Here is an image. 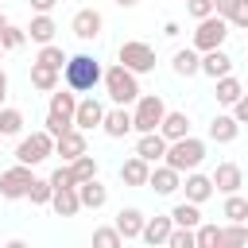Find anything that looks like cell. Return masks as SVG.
Listing matches in <instances>:
<instances>
[{"label": "cell", "instance_id": "cell-1", "mask_svg": "<svg viewBox=\"0 0 248 248\" xmlns=\"http://www.w3.org/2000/svg\"><path fill=\"white\" fill-rule=\"evenodd\" d=\"M62 81L74 89V93H93L101 81H105V70L93 54H70L66 66H62Z\"/></svg>", "mask_w": 248, "mask_h": 248}, {"label": "cell", "instance_id": "cell-2", "mask_svg": "<svg viewBox=\"0 0 248 248\" xmlns=\"http://www.w3.org/2000/svg\"><path fill=\"white\" fill-rule=\"evenodd\" d=\"M101 85H105V93H108L112 105H136L140 93H143V89H140V74H132V70L120 66V62L105 70V81H101Z\"/></svg>", "mask_w": 248, "mask_h": 248}, {"label": "cell", "instance_id": "cell-3", "mask_svg": "<svg viewBox=\"0 0 248 248\" xmlns=\"http://www.w3.org/2000/svg\"><path fill=\"white\" fill-rule=\"evenodd\" d=\"M74 112H78V93L66 85V89H54L50 101H46V132L50 136H62L66 128H74Z\"/></svg>", "mask_w": 248, "mask_h": 248}, {"label": "cell", "instance_id": "cell-4", "mask_svg": "<svg viewBox=\"0 0 248 248\" xmlns=\"http://www.w3.org/2000/svg\"><path fill=\"white\" fill-rule=\"evenodd\" d=\"M205 140H198V136H182V140H170L167 143V155H163V163H170L174 170H198L202 167V159H205Z\"/></svg>", "mask_w": 248, "mask_h": 248}, {"label": "cell", "instance_id": "cell-5", "mask_svg": "<svg viewBox=\"0 0 248 248\" xmlns=\"http://www.w3.org/2000/svg\"><path fill=\"white\" fill-rule=\"evenodd\" d=\"M50 155H54V136H50L46 128H39V132H31V136H19V143H16V163L39 167V163H46Z\"/></svg>", "mask_w": 248, "mask_h": 248}, {"label": "cell", "instance_id": "cell-6", "mask_svg": "<svg viewBox=\"0 0 248 248\" xmlns=\"http://www.w3.org/2000/svg\"><path fill=\"white\" fill-rule=\"evenodd\" d=\"M116 62L128 66L132 74H151L155 70V46L143 43V39H124L116 46Z\"/></svg>", "mask_w": 248, "mask_h": 248}, {"label": "cell", "instance_id": "cell-7", "mask_svg": "<svg viewBox=\"0 0 248 248\" xmlns=\"http://www.w3.org/2000/svg\"><path fill=\"white\" fill-rule=\"evenodd\" d=\"M229 27H232V23H229L225 16H217V12L205 16V19H198V27H194V43H190V46H198L202 54H205V50H217V46H225Z\"/></svg>", "mask_w": 248, "mask_h": 248}, {"label": "cell", "instance_id": "cell-8", "mask_svg": "<svg viewBox=\"0 0 248 248\" xmlns=\"http://www.w3.org/2000/svg\"><path fill=\"white\" fill-rule=\"evenodd\" d=\"M163 116H167V105H163L159 93H140V101L132 105V124H136V132H159Z\"/></svg>", "mask_w": 248, "mask_h": 248}, {"label": "cell", "instance_id": "cell-9", "mask_svg": "<svg viewBox=\"0 0 248 248\" xmlns=\"http://www.w3.org/2000/svg\"><path fill=\"white\" fill-rule=\"evenodd\" d=\"M31 182H35L31 167H27V163H16V167L0 170V198H4V202H19V198H27Z\"/></svg>", "mask_w": 248, "mask_h": 248}, {"label": "cell", "instance_id": "cell-10", "mask_svg": "<svg viewBox=\"0 0 248 248\" xmlns=\"http://www.w3.org/2000/svg\"><path fill=\"white\" fill-rule=\"evenodd\" d=\"M70 31H74L81 43H93V39L105 31V16H101L97 8H78L74 19H70Z\"/></svg>", "mask_w": 248, "mask_h": 248}, {"label": "cell", "instance_id": "cell-11", "mask_svg": "<svg viewBox=\"0 0 248 248\" xmlns=\"http://www.w3.org/2000/svg\"><path fill=\"white\" fill-rule=\"evenodd\" d=\"M147 190H155L159 198H170L182 190V170H174L170 163H155L151 167V178H147Z\"/></svg>", "mask_w": 248, "mask_h": 248}, {"label": "cell", "instance_id": "cell-12", "mask_svg": "<svg viewBox=\"0 0 248 248\" xmlns=\"http://www.w3.org/2000/svg\"><path fill=\"white\" fill-rule=\"evenodd\" d=\"M105 105L93 97V93H85V97H78V112H74V128H81V132H93V128H101V120H105Z\"/></svg>", "mask_w": 248, "mask_h": 248}, {"label": "cell", "instance_id": "cell-13", "mask_svg": "<svg viewBox=\"0 0 248 248\" xmlns=\"http://www.w3.org/2000/svg\"><path fill=\"white\" fill-rule=\"evenodd\" d=\"M101 132H105L108 140H124V136H132V132H136V124H132V108H128V105H112V108L105 112V120H101Z\"/></svg>", "mask_w": 248, "mask_h": 248}, {"label": "cell", "instance_id": "cell-14", "mask_svg": "<svg viewBox=\"0 0 248 248\" xmlns=\"http://www.w3.org/2000/svg\"><path fill=\"white\" fill-rule=\"evenodd\" d=\"M89 151V143H85V132L81 128H66L62 136H54V155L62 159V163H74L78 155H85Z\"/></svg>", "mask_w": 248, "mask_h": 248}, {"label": "cell", "instance_id": "cell-15", "mask_svg": "<svg viewBox=\"0 0 248 248\" xmlns=\"http://www.w3.org/2000/svg\"><path fill=\"white\" fill-rule=\"evenodd\" d=\"M182 194H186V202H209L213 194H217V186H213V174H202V170H186L182 174Z\"/></svg>", "mask_w": 248, "mask_h": 248}, {"label": "cell", "instance_id": "cell-16", "mask_svg": "<svg viewBox=\"0 0 248 248\" xmlns=\"http://www.w3.org/2000/svg\"><path fill=\"white\" fill-rule=\"evenodd\" d=\"M167 143H170V140H167L163 132H140V140H136V155H140V159H147V163L155 167V163H163Z\"/></svg>", "mask_w": 248, "mask_h": 248}, {"label": "cell", "instance_id": "cell-17", "mask_svg": "<svg viewBox=\"0 0 248 248\" xmlns=\"http://www.w3.org/2000/svg\"><path fill=\"white\" fill-rule=\"evenodd\" d=\"M170 70H174L178 78H198V74H202V50H198V46H178V50L170 54Z\"/></svg>", "mask_w": 248, "mask_h": 248}, {"label": "cell", "instance_id": "cell-18", "mask_svg": "<svg viewBox=\"0 0 248 248\" xmlns=\"http://www.w3.org/2000/svg\"><path fill=\"white\" fill-rule=\"evenodd\" d=\"M170 229H174V217H170V213H155V217H147L140 240L151 244V248H155V244H167V240H170Z\"/></svg>", "mask_w": 248, "mask_h": 248}, {"label": "cell", "instance_id": "cell-19", "mask_svg": "<svg viewBox=\"0 0 248 248\" xmlns=\"http://www.w3.org/2000/svg\"><path fill=\"white\" fill-rule=\"evenodd\" d=\"M213 97H217V105H221V108H232V105L244 97V81H240L236 74H225V78H217V81H213Z\"/></svg>", "mask_w": 248, "mask_h": 248}, {"label": "cell", "instance_id": "cell-20", "mask_svg": "<svg viewBox=\"0 0 248 248\" xmlns=\"http://www.w3.org/2000/svg\"><path fill=\"white\" fill-rule=\"evenodd\" d=\"M213 186H217V194H236V190L244 186V170H240V163H217V170H213Z\"/></svg>", "mask_w": 248, "mask_h": 248}, {"label": "cell", "instance_id": "cell-21", "mask_svg": "<svg viewBox=\"0 0 248 248\" xmlns=\"http://www.w3.org/2000/svg\"><path fill=\"white\" fill-rule=\"evenodd\" d=\"M54 35H58L54 16H50V12H35V16H31V23H27V39L43 46V43H54Z\"/></svg>", "mask_w": 248, "mask_h": 248}, {"label": "cell", "instance_id": "cell-22", "mask_svg": "<svg viewBox=\"0 0 248 248\" xmlns=\"http://www.w3.org/2000/svg\"><path fill=\"white\" fill-rule=\"evenodd\" d=\"M202 74H205L209 81H217V78L232 74V58H229V50H225V46H217V50H205V54H202Z\"/></svg>", "mask_w": 248, "mask_h": 248}, {"label": "cell", "instance_id": "cell-23", "mask_svg": "<svg viewBox=\"0 0 248 248\" xmlns=\"http://www.w3.org/2000/svg\"><path fill=\"white\" fill-rule=\"evenodd\" d=\"M27 78H31V89H39V93H54L58 81H62V70H54V66H46V62H31Z\"/></svg>", "mask_w": 248, "mask_h": 248}, {"label": "cell", "instance_id": "cell-24", "mask_svg": "<svg viewBox=\"0 0 248 248\" xmlns=\"http://www.w3.org/2000/svg\"><path fill=\"white\" fill-rule=\"evenodd\" d=\"M240 136V120L232 116V112H217L213 120H209V140L213 143H232Z\"/></svg>", "mask_w": 248, "mask_h": 248}, {"label": "cell", "instance_id": "cell-25", "mask_svg": "<svg viewBox=\"0 0 248 248\" xmlns=\"http://www.w3.org/2000/svg\"><path fill=\"white\" fill-rule=\"evenodd\" d=\"M147 178H151V163H147V159L128 155V159L120 163V182H124V186H147Z\"/></svg>", "mask_w": 248, "mask_h": 248}, {"label": "cell", "instance_id": "cell-26", "mask_svg": "<svg viewBox=\"0 0 248 248\" xmlns=\"http://www.w3.org/2000/svg\"><path fill=\"white\" fill-rule=\"evenodd\" d=\"M78 198H81V209H105L108 186L101 178H85V182H78Z\"/></svg>", "mask_w": 248, "mask_h": 248}, {"label": "cell", "instance_id": "cell-27", "mask_svg": "<svg viewBox=\"0 0 248 248\" xmlns=\"http://www.w3.org/2000/svg\"><path fill=\"white\" fill-rule=\"evenodd\" d=\"M143 225H147V217H143V209H136V205H124V209L116 213V229H120L124 240H140Z\"/></svg>", "mask_w": 248, "mask_h": 248}, {"label": "cell", "instance_id": "cell-28", "mask_svg": "<svg viewBox=\"0 0 248 248\" xmlns=\"http://www.w3.org/2000/svg\"><path fill=\"white\" fill-rule=\"evenodd\" d=\"M50 209H54V217H78V213H81L78 186H62V190H54V198H50Z\"/></svg>", "mask_w": 248, "mask_h": 248}, {"label": "cell", "instance_id": "cell-29", "mask_svg": "<svg viewBox=\"0 0 248 248\" xmlns=\"http://www.w3.org/2000/svg\"><path fill=\"white\" fill-rule=\"evenodd\" d=\"M159 132H163L167 140H182V136H190V116H186V112H170V108H167V116H163V124H159Z\"/></svg>", "mask_w": 248, "mask_h": 248}, {"label": "cell", "instance_id": "cell-30", "mask_svg": "<svg viewBox=\"0 0 248 248\" xmlns=\"http://www.w3.org/2000/svg\"><path fill=\"white\" fill-rule=\"evenodd\" d=\"M170 217H174V225L198 229V225H202V205H198V202H186V198H182V202H178V205L170 209Z\"/></svg>", "mask_w": 248, "mask_h": 248}, {"label": "cell", "instance_id": "cell-31", "mask_svg": "<svg viewBox=\"0 0 248 248\" xmlns=\"http://www.w3.org/2000/svg\"><path fill=\"white\" fill-rule=\"evenodd\" d=\"M221 217H225V221H248V198H244L240 190H236V194H225Z\"/></svg>", "mask_w": 248, "mask_h": 248}, {"label": "cell", "instance_id": "cell-32", "mask_svg": "<svg viewBox=\"0 0 248 248\" xmlns=\"http://www.w3.org/2000/svg\"><path fill=\"white\" fill-rule=\"evenodd\" d=\"M23 124H27V120H23L19 108H8V105L0 108V132H4V136H23Z\"/></svg>", "mask_w": 248, "mask_h": 248}, {"label": "cell", "instance_id": "cell-33", "mask_svg": "<svg viewBox=\"0 0 248 248\" xmlns=\"http://www.w3.org/2000/svg\"><path fill=\"white\" fill-rule=\"evenodd\" d=\"M66 58H70V54H66L58 43H43V46H39V54H35V62H46V66H54V70H62V66H66Z\"/></svg>", "mask_w": 248, "mask_h": 248}, {"label": "cell", "instance_id": "cell-34", "mask_svg": "<svg viewBox=\"0 0 248 248\" xmlns=\"http://www.w3.org/2000/svg\"><path fill=\"white\" fill-rule=\"evenodd\" d=\"M221 244L236 248V244H248V221H229L221 229Z\"/></svg>", "mask_w": 248, "mask_h": 248}, {"label": "cell", "instance_id": "cell-35", "mask_svg": "<svg viewBox=\"0 0 248 248\" xmlns=\"http://www.w3.org/2000/svg\"><path fill=\"white\" fill-rule=\"evenodd\" d=\"M27 43V27H16V23H4L0 27V46L4 50H19Z\"/></svg>", "mask_w": 248, "mask_h": 248}, {"label": "cell", "instance_id": "cell-36", "mask_svg": "<svg viewBox=\"0 0 248 248\" xmlns=\"http://www.w3.org/2000/svg\"><path fill=\"white\" fill-rule=\"evenodd\" d=\"M50 198H54L50 178H35V182H31V190H27V202H31V205H50Z\"/></svg>", "mask_w": 248, "mask_h": 248}, {"label": "cell", "instance_id": "cell-37", "mask_svg": "<svg viewBox=\"0 0 248 248\" xmlns=\"http://www.w3.org/2000/svg\"><path fill=\"white\" fill-rule=\"evenodd\" d=\"M70 170H74V178H78V182H85V178H97V159L85 151V155H78V159L70 163Z\"/></svg>", "mask_w": 248, "mask_h": 248}, {"label": "cell", "instance_id": "cell-38", "mask_svg": "<svg viewBox=\"0 0 248 248\" xmlns=\"http://www.w3.org/2000/svg\"><path fill=\"white\" fill-rule=\"evenodd\" d=\"M194 236H198V248H221V225H198L194 229Z\"/></svg>", "mask_w": 248, "mask_h": 248}, {"label": "cell", "instance_id": "cell-39", "mask_svg": "<svg viewBox=\"0 0 248 248\" xmlns=\"http://www.w3.org/2000/svg\"><path fill=\"white\" fill-rule=\"evenodd\" d=\"M167 248H198V236H194V229H186V225H174V229H170V240H167Z\"/></svg>", "mask_w": 248, "mask_h": 248}, {"label": "cell", "instance_id": "cell-40", "mask_svg": "<svg viewBox=\"0 0 248 248\" xmlns=\"http://www.w3.org/2000/svg\"><path fill=\"white\" fill-rule=\"evenodd\" d=\"M93 244H97V248H120L124 236H120L116 225H112V229H93Z\"/></svg>", "mask_w": 248, "mask_h": 248}, {"label": "cell", "instance_id": "cell-41", "mask_svg": "<svg viewBox=\"0 0 248 248\" xmlns=\"http://www.w3.org/2000/svg\"><path fill=\"white\" fill-rule=\"evenodd\" d=\"M50 186H54V190H62V186H78V178H74L70 163H58V167L50 170Z\"/></svg>", "mask_w": 248, "mask_h": 248}, {"label": "cell", "instance_id": "cell-42", "mask_svg": "<svg viewBox=\"0 0 248 248\" xmlns=\"http://www.w3.org/2000/svg\"><path fill=\"white\" fill-rule=\"evenodd\" d=\"M186 4V12L194 16V19H205V16H213V0H182Z\"/></svg>", "mask_w": 248, "mask_h": 248}, {"label": "cell", "instance_id": "cell-43", "mask_svg": "<svg viewBox=\"0 0 248 248\" xmlns=\"http://www.w3.org/2000/svg\"><path fill=\"white\" fill-rule=\"evenodd\" d=\"M232 27H240V31H248V0H240L236 4V12H232V19H229Z\"/></svg>", "mask_w": 248, "mask_h": 248}, {"label": "cell", "instance_id": "cell-44", "mask_svg": "<svg viewBox=\"0 0 248 248\" xmlns=\"http://www.w3.org/2000/svg\"><path fill=\"white\" fill-rule=\"evenodd\" d=\"M236 4H240V0H213V12H217V16H225V19H232Z\"/></svg>", "mask_w": 248, "mask_h": 248}, {"label": "cell", "instance_id": "cell-45", "mask_svg": "<svg viewBox=\"0 0 248 248\" xmlns=\"http://www.w3.org/2000/svg\"><path fill=\"white\" fill-rule=\"evenodd\" d=\"M232 116H236L240 124H248V93H244V97H240V101L232 105Z\"/></svg>", "mask_w": 248, "mask_h": 248}, {"label": "cell", "instance_id": "cell-46", "mask_svg": "<svg viewBox=\"0 0 248 248\" xmlns=\"http://www.w3.org/2000/svg\"><path fill=\"white\" fill-rule=\"evenodd\" d=\"M27 4H31V12H54L58 0H27Z\"/></svg>", "mask_w": 248, "mask_h": 248}, {"label": "cell", "instance_id": "cell-47", "mask_svg": "<svg viewBox=\"0 0 248 248\" xmlns=\"http://www.w3.org/2000/svg\"><path fill=\"white\" fill-rule=\"evenodd\" d=\"M178 31H182V27H178V23H174V19H167V23H163V35H167V39H174V35H178Z\"/></svg>", "mask_w": 248, "mask_h": 248}, {"label": "cell", "instance_id": "cell-48", "mask_svg": "<svg viewBox=\"0 0 248 248\" xmlns=\"http://www.w3.org/2000/svg\"><path fill=\"white\" fill-rule=\"evenodd\" d=\"M4 101H8V74L0 70V108H4Z\"/></svg>", "mask_w": 248, "mask_h": 248}, {"label": "cell", "instance_id": "cell-49", "mask_svg": "<svg viewBox=\"0 0 248 248\" xmlns=\"http://www.w3.org/2000/svg\"><path fill=\"white\" fill-rule=\"evenodd\" d=\"M112 4H116V8H124V12H128V8H136V4H140V0H112Z\"/></svg>", "mask_w": 248, "mask_h": 248}, {"label": "cell", "instance_id": "cell-50", "mask_svg": "<svg viewBox=\"0 0 248 248\" xmlns=\"http://www.w3.org/2000/svg\"><path fill=\"white\" fill-rule=\"evenodd\" d=\"M0 58H4V46H0Z\"/></svg>", "mask_w": 248, "mask_h": 248}, {"label": "cell", "instance_id": "cell-51", "mask_svg": "<svg viewBox=\"0 0 248 248\" xmlns=\"http://www.w3.org/2000/svg\"><path fill=\"white\" fill-rule=\"evenodd\" d=\"M0 23H4V12H0Z\"/></svg>", "mask_w": 248, "mask_h": 248}, {"label": "cell", "instance_id": "cell-52", "mask_svg": "<svg viewBox=\"0 0 248 248\" xmlns=\"http://www.w3.org/2000/svg\"><path fill=\"white\" fill-rule=\"evenodd\" d=\"M0 140H4V132H0Z\"/></svg>", "mask_w": 248, "mask_h": 248}]
</instances>
